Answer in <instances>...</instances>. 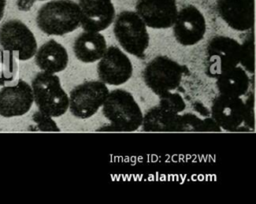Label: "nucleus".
Masks as SVG:
<instances>
[{"mask_svg": "<svg viewBox=\"0 0 256 204\" xmlns=\"http://www.w3.org/2000/svg\"><path fill=\"white\" fill-rule=\"evenodd\" d=\"M216 10L232 29L247 31L254 26V0H218Z\"/></svg>", "mask_w": 256, "mask_h": 204, "instance_id": "2eb2a0df", "label": "nucleus"}, {"mask_svg": "<svg viewBox=\"0 0 256 204\" xmlns=\"http://www.w3.org/2000/svg\"><path fill=\"white\" fill-rule=\"evenodd\" d=\"M33 120L37 124L38 129L42 131H58V127L52 120V117L38 111L33 115Z\"/></svg>", "mask_w": 256, "mask_h": 204, "instance_id": "4be33fe9", "label": "nucleus"}, {"mask_svg": "<svg viewBox=\"0 0 256 204\" xmlns=\"http://www.w3.org/2000/svg\"><path fill=\"white\" fill-rule=\"evenodd\" d=\"M102 113L111 125L120 131H135L141 127L143 113L131 93L124 89L109 91Z\"/></svg>", "mask_w": 256, "mask_h": 204, "instance_id": "f03ea898", "label": "nucleus"}, {"mask_svg": "<svg viewBox=\"0 0 256 204\" xmlns=\"http://www.w3.org/2000/svg\"><path fill=\"white\" fill-rule=\"evenodd\" d=\"M34 102L31 86L19 80L14 86H7L0 91V115L15 117L26 114Z\"/></svg>", "mask_w": 256, "mask_h": 204, "instance_id": "4468645a", "label": "nucleus"}, {"mask_svg": "<svg viewBox=\"0 0 256 204\" xmlns=\"http://www.w3.org/2000/svg\"><path fill=\"white\" fill-rule=\"evenodd\" d=\"M33 99L40 112L50 117H60L67 110L69 97L61 86L57 75L39 72L32 80Z\"/></svg>", "mask_w": 256, "mask_h": 204, "instance_id": "7ed1b4c3", "label": "nucleus"}, {"mask_svg": "<svg viewBox=\"0 0 256 204\" xmlns=\"http://www.w3.org/2000/svg\"><path fill=\"white\" fill-rule=\"evenodd\" d=\"M109 93L108 87L100 80H91L77 85L69 93L68 109L80 119L93 116L104 103Z\"/></svg>", "mask_w": 256, "mask_h": 204, "instance_id": "423d86ee", "label": "nucleus"}, {"mask_svg": "<svg viewBox=\"0 0 256 204\" xmlns=\"http://www.w3.org/2000/svg\"><path fill=\"white\" fill-rule=\"evenodd\" d=\"M107 49L106 40L100 32L83 31L75 39L73 51L76 58L84 63L98 61Z\"/></svg>", "mask_w": 256, "mask_h": 204, "instance_id": "f3484780", "label": "nucleus"}, {"mask_svg": "<svg viewBox=\"0 0 256 204\" xmlns=\"http://www.w3.org/2000/svg\"><path fill=\"white\" fill-rule=\"evenodd\" d=\"M80 26L85 31L101 32L107 29L115 18L112 0H78Z\"/></svg>", "mask_w": 256, "mask_h": 204, "instance_id": "ddd939ff", "label": "nucleus"}, {"mask_svg": "<svg viewBox=\"0 0 256 204\" xmlns=\"http://www.w3.org/2000/svg\"><path fill=\"white\" fill-rule=\"evenodd\" d=\"M240 43L233 38L217 35L206 47V74L216 78L220 73L239 65Z\"/></svg>", "mask_w": 256, "mask_h": 204, "instance_id": "0eeeda50", "label": "nucleus"}, {"mask_svg": "<svg viewBox=\"0 0 256 204\" xmlns=\"http://www.w3.org/2000/svg\"><path fill=\"white\" fill-rule=\"evenodd\" d=\"M33 2H34V0H18L17 6H18V8L20 10L26 11V10H28L31 7Z\"/></svg>", "mask_w": 256, "mask_h": 204, "instance_id": "5701e85b", "label": "nucleus"}, {"mask_svg": "<svg viewBox=\"0 0 256 204\" xmlns=\"http://www.w3.org/2000/svg\"><path fill=\"white\" fill-rule=\"evenodd\" d=\"M113 32L120 46L131 55L143 58L149 45L147 26L135 11L125 10L114 18Z\"/></svg>", "mask_w": 256, "mask_h": 204, "instance_id": "20e7f679", "label": "nucleus"}, {"mask_svg": "<svg viewBox=\"0 0 256 204\" xmlns=\"http://www.w3.org/2000/svg\"><path fill=\"white\" fill-rule=\"evenodd\" d=\"M172 27L177 42L184 46H191L203 39L206 20L196 6L187 5L178 10Z\"/></svg>", "mask_w": 256, "mask_h": 204, "instance_id": "1a4fd4ad", "label": "nucleus"}, {"mask_svg": "<svg viewBox=\"0 0 256 204\" xmlns=\"http://www.w3.org/2000/svg\"><path fill=\"white\" fill-rule=\"evenodd\" d=\"M159 97H160L159 106H161L169 111H172L175 113H180L185 109L186 104L184 102V99L178 93L168 91V92L160 95Z\"/></svg>", "mask_w": 256, "mask_h": 204, "instance_id": "412c9836", "label": "nucleus"}, {"mask_svg": "<svg viewBox=\"0 0 256 204\" xmlns=\"http://www.w3.org/2000/svg\"><path fill=\"white\" fill-rule=\"evenodd\" d=\"M135 12L146 26L166 29L172 27L178 8L176 0H138Z\"/></svg>", "mask_w": 256, "mask_h": 204, "instance_id": "f8f14e48", "label": "nucleus"}, {"mask_svg": "<svg viewBox=\"0 0 256 204\" xmlns=\"http://www.w3.org/2000/svg\"><path fill=\"white\" fill-rule=\"evenodd\" d=\"M183 75L182 66L167 56L150 60L143 70L145 84L158 96L176 89Z\"/></svg>", "mask_w": 256, "mask_h": 204, "instance_id": "39448f33", "label": "nucleus"}, {"mask_svg": "<svg viewBox=\"0 0 256 204\" xmlns=\"http://www.w3.org/2000/svg\"><path fill=\"white\" fill-rule=\"evenodd\" d=\"M37 26L47 35L62 36L80 26V10L72 0H51L37 12Z\"/></svg>", "mask_w": 256, "mask_h": 204, "instance_id": "f257e3e1", "label": "nucleus"}, {"mask_svg": "<svg viewBox=\"0 0 256 204\" xmlns=\"http://www.w3.org/2000/svg\"><path fill=\"white\" fill-rule=\"evenodd\" d=\"M0 45L10 53H17L20 60L32 58L37 42L32 31L20 20H9L0 28Z\"/></svg>", "mask_w": 256, "mask_h": 204, "instance_id": "6e6552de", "label": "nucleus"}, {"mask_svg": "<svg viewBox=\"0 0 256 204\" xmlns=\"http://www.w3.org/2000/svg\"><path fill=\"white\" fill-rule=\"evenodd\" d=\"M141 127L144 131H180L183 129V118L178 113L161 106L149 109L143 115Z\"/></svg>", "mask_w": 256, "mask_h": 204, "instance_id": "a211bd4d", "label": "nucleus"}, {"mask_svg": "<svg viewBox=\"0 0 256 204\" xmlns=\"http://www.w3.org/2000/svg\"><path fill=\"white\" fill-rule=\"evenodd\" d=\"M39 1H45V0H39Z\"/></svg>", "mask_w": 256, "mask_h": 204, "instance_id": "393cba45", "label": "nucleus"}, {"mask_svg": "<svg viewBox=\"0 0 256 204\" xmlns=\"http://www.w3.org/2000/svg\"><path fill=\"white\" fill-rule=\"evenodd\" d=\"M250 79L247 71L237 65L216 77V86L219 94L242 97L248 91Z\"/></svg>", "mask_w": 256, "mask_h": 204, "instance_id": "6ab92c4d", "label": "nucleus"}, {"mask_svg": "<svg viewBox=\"0 0 256 204\" xmlns=\"http://www.w3.org/2000/svg\"><path fill=\"white\" fill-rule=\"evenodd\" d=\"M246 106L241 97L219 94L211 105L213 121L222 129L232 131L241 126L245 120Z\"/></svg>", "mask_w": 256, "mask_h": 204, "instance_id": "9b49d317", "label": "nucleus"}, {"mask_svg": "<svg viewBox=\"0 0 256 204\" xmlns=\"http://www.w3.org/2000/svg\"><path fill=\"white\" fill-rule=\"evenodd\" d=\"M240 61L239 64L242 68L249 73H254V38L251 35L250 39H247L243 44H240Z\"/></svg>", "mask_w": 256, "mask_h": 204, "instance_id": "aec40b11", "label": "nucleus"}, {"mask_svg": "<svg viewBox=\"0 0 256 204\" xmlns=\"http://www.w3.org/2000/svg\"><path fill=\"white\" fill-rule=\"evenodd\" d=\"M5 6H6V0H0V21L3 18Z\"/></svg>", "mask_w": 256, "mask_h": 204, "instance_id": "b1692460", "label": "nucleus"}, {"mask_svg": "<svg viewBox=\"0 0 256 204\" xmlns=\"http://www.w3.org/2000/svg\"><path fill=\"white\" fill-rule=\"evenodd\" d=\"M98 61V77L106 85L118 86L124 84L132 75L133 67L130 59L116 46L107 47Z\"/></svg>", "mask_w": 256, "mask_h": 204, "instance_id": "9d476101", "label": "nucleus"}, {"mask_svg": "<svg viewBox=\"0 0 256 204\" xmlns=\"http://www.w3.org/2000/svg\"><path fill=\"white\" fill-rule=\"evenodd\" d=\"M35 62L42 71L55 74L67 67L68 53L63 45L54 39H50L37 49Z\"/></svg>", "mask_w": 256, "mask_h": 204, "instance_id": "dca6fc26", "label": "nucleus"}]
</instances>
